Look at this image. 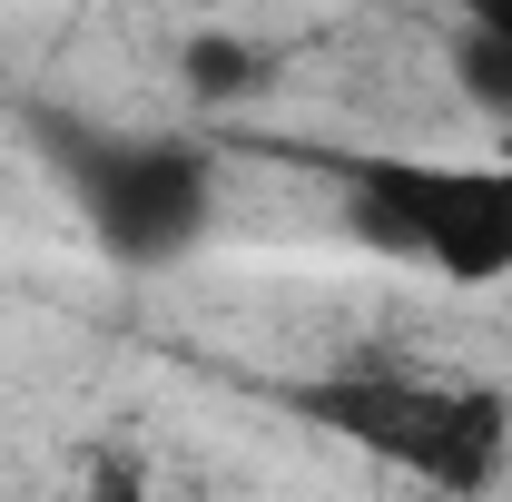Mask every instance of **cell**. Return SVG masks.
<instances>
[{"label": "cell", "instance_id": "3", "mask_svg": "<svg viewBox=\"0 0 512 502\" xmlns=\"http://www.w3.org/2000/svg\"><path fill=\"white\" fill-rule=\"evenodd\" d=\"M306 424H325L335 443L375 453L394 473L434 483V493H493L512 463V404L493 384L453 375H404V365H365V375H316L286 394Z\"/></svg>", "mask_w": 512, "mask_h": 502}, {"label": "cell", "instance_id": "2", "mask_svg": "<svg viewBox=\"0 0 512 502\" xmlns=\"http://www.w3.org/2000/svg\"><path fill=\"white\" fill-rule=\"evenodd\" d=\"M335 207L355 247L424 266L444 286H503L512 276V168L483 158H335Z\"/></svg>", "mask_w": 512, "mask_h": 502}, {"label": "cell", "instance_id": "4", "mask_svg": "<svg viewBox=\"0 0 512 502\" xmlns=\"http://www.w3.org/2000/svg\"><path fill=\"white\" fill-rule=\"evenodd\" d=\"M266 79H276V60H266L256 40H237V30H188V40H178V89H188L197 109H237Z\"/></svg>", "mask_w": 512, "mask_h": 502}, {"label": "cell", "instance_id": "6", "mask_svg": "<svg viewBox=\"0 0 512 502\" xmlns=\"http://www.w3.org/2000/svg\"><path fill=\"white\" fill-rule=\"evenodd\" d=\"M473 20H503V30H512V0H473Z\"/></svg>", "mask_w": 512, "mask_h": 502}, {"label": "cell", "instance_id": "1", "mask_svg": "<svg viewBox=\"0 0 512 502\" xmlns=\"http://www.w3.org/2000/svg\"><path fill=\"white\" fill-rule=\"evenodd\" d=\"M30 138H40L50 178L69 188L79 227L99 237V256L178 266V256L207 247V227H217V148L207 138H188V128H99L60 99L30 109Z\"/></svg>", "mask_w": 512, "mask_h": 502}, {"label": "cell", "instance_id": "5", "mask_svg": "<svg viewBox=\"0 0 512 502\" xmlns=\"http://www.w3.org/2000/svg\"><path fill=\"white\" fill-rule=\"evenodd\" d=\"M453 79L473 109H512V30L503 20H463L453 30Z\"/></svg>", "mask_w": 512, "mask_h": 502}]
</instances>
